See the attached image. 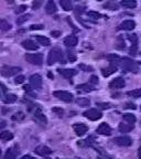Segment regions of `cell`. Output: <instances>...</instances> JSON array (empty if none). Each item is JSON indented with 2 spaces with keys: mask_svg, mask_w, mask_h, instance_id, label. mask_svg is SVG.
Masks as SVG:
<instances>
[{
  "mask_svg": "<svg viewBox=\"0 0 141 159\" xmlns=\"http://www.w3.org/2000/svg\"><path fill=\"white\" fill-rule=\"evenodd\" d=\"M20 159H35V158H33V157L30 156V155H25V156H22Z\"/></svg>",
  "mask_w": 141,
  "mask_h": 159,
  "instance_id": "obj_48",
  "label": "cell"
},
{
  "mask_svg": "<svg viewBox=\"0 0 141 159\" xmlns=\"http://www.w3.org/2000/svg\"><path fill=\"white\" fill-rule=\"evenodd\" d=\"M41 5V2H40V1H37V3H33V8H34V9H37V8H39V6Z\"/></svg>",
  "mask_w": 141,
  "mask_h": 159,
  "instance_id": "obj_49",
  "label": "cell"
},
{
  "mask_svg": "<svg viewBox=\"0 0 141 159\" xmlns=\"http://www.w3.org/2000/svg\"><path fill=\"white\" fill-rule=\"evenodd\" d=\"M127 95L130 97H134V98H139V97H141V89H132V91H129V92H127Z\"/></svg>",
  "mask_w": 141,
  "mask_h": 159,
  "instance_id": "obj_30",
  "label": "cell"
},
{
  "mask_svg": "<svg viewBox=\"0 0 141 159\" xmlns=\"http://www.w3.org/2000/svg\"><path fill=\"white\" fill-rule=\"evenodd\" d=\"M23 89H24V91H28V92H30V86H29V85H24V86H23Z\"/></svg>",
  "mask_w": 141,
  "mask_h": 159,
  "instance_id": "obj_50",
  "label": "cell"
},
{
  "mask_svg": "<svg viewBox=\"0 0 141 159\" xmlns=\"http://www.w3.org/2000/svg\"><path fill=\"white\" fill-rule=\"evenodd\" d=\"M35 39H37V43L41 45H43V47H49L50 45V39L46 37H44V35H37L35 37Z\"/></svg>",
  "mask_w": 141,
  "mask_h": 159,
  "instance_id": "obj_25",
  "label": "cell"
},
{
  "mask_svg": "<svg viewBox=\"0 0 141 159\" xmlns=\"http://www.w3.org/2000/svg\"><path fill=\"white\" fill-rule=\"evenodd\" d=\"M24 80H25V77L23 76V75H18L15 79V84H21V83L24 82Z\"/></svg>",
  "mask_w": 141,
  "mask_h": 159,
  "instance_id": "obj_37",
  "label": "cell"
},
{
  "mask_svg": "<svg viewBox=\"0 0 141 159\" xmlns=\"http://www.w3.org/2000/svg\"><path fill=\"white\" fill-rule=\"evenodd\" d=\"M124 120L128 123V124L134 125V123H136L137 118H136V116H134V115L130 114V113H127V114H124Z\"/></svg>",
  "mask_w": 141,
  "mask_h": 159,
  "instance_id": "obj_28",
  "label": "cell"
},
{
  "mask_svg": "<svg viewBox=\"0 0 141 159\" xmlns=\"http://www.w3.org/2000/svg\"><path fill=\"white\" fill-rule=\"evenodd\" d=\"M29 18H30V15L21 16V17H19L17 19V23H18V25H22V23H24L25 21H28V20H29Z\"/></svg>",
  "mask_w": 141,
  "mask_h": 159,
  "instance_id": "obj_33",
  "label": "cell"
},
{
  "mask_svg": "<svg viewBox=\"0 0 141 159\" xmlns=\"http://www.w3.org/2000/svg\"><path fill=\"white\" fill-rule=\"evenodd\" d=\"M79 69L84 70L85 72H90V71H93V67L92 66H87V65H84V64L79 65Z\"/></svg>",
  "mask_w": 141,
  "mask_h": 159,
  "instance_id": "obj_42",
  "label": "cell"
},
{
  "mask_svg": "<svg viewBox=\"0 0 141 159\" xmlns=\"http://www.w3.org/2000/svg\"><path fill=\"white\" fill-rule=\"evenodd\" d=\"M42 76L39 74H33L31 75V77H30V84H31V86L33 87V89H40L41 87H42Z\"/></svg>",
  "mask_w": 141,
  "mask_h": 159,
  "instance_id": "obj_8",
  "label": "cell"
},
{
  "mask_svg": "<svg viewBox=\"0 0 141 159\" xmlns=\"http://www.w3.org/2000/svg\"><path fill=\"white\" fill-rule=\"evenodd\" d=\"M10 29H11V25L8 21H6L3 19L0 20V30L1 31H9Z\"/></svg>",
  "mask_w": 141,
  "mask_h": 159,
  "instance_id": "obj_31",
  "label": "cell"
},
{
  "mask_svg": "<svg viewBox=\"0 0 141 159\" xmlns=\"http://www.w3.org/2000/svg\"><path fill=\"white\" fill-rule=\"evenodd\" d=\"M34 119L37 120V123H40V124H42V125H46V123H47L46 117H45V115L42 113V111H41V108H40V107L35 109Z\"/></svg>",
  "mask_w": 141,
  "mask_h": 159,
  "instance_id": "obj_13",
  "label": "cell"
},
{
  "mask_svg": "<svg viewBox=\"0 0 141 159\" xmlns=\"http://www.w3.org/2000/svg\"><path fill=\"white\" fill-rule=\"evenodd\" d=\"M118 129L120 130L121 133H129L131 132L132 129H134V125L132 124H128V123H120L118 126Z\"/></svg>",
  "mask_w": 141,
  "mask_h": 159,
  "instance_id": "obj_21",
  "label": "cell"
},
{
  "mask_svg": "<svg viewBox=\"0 0 141 159\" xmlns=\"http://www.w3.org/2000/svg\"><path fill=\"white\" fill-rule=\"evenodd\" d=\"M126 85V82L122 77H116L115 80H112V82L109 83V87L112 89H120Z\"/></svg>",
  "mask_w": 141,
  "mask_h": 159,
  "instance_id": "obj_11",
  "label": "cell"
},
{
  "mask_svg": "<svg viewBox=\"0 0 141 159\" xmlns=\"http://www.w3.org/2000/svg\"><path fill=\"white\" fill-rule=\"evenodd\" d=\"M83 116L88 118L89 120H98L103 117L102 112H99L98 109L96 108H90V109H87L83 113Z\"/></svg>",
  "mask_w": 141,
  "mask_h": 159,
  "instance_id": "obj_2",
  "label": "cell"
},
{
  "mask_svg": "<svg viewBox=\"0 0 141 159\" xmlns=\"http://www.w3.org/2000/svg\"><path fill=\"white\" fill-rule=\"evenodd\" d=\"M105 8H107L109 10H118L119 5L117 2H115V1H109V2H107L105 5Z\"/></svg>",
  "mask_w": 141,
  "mask_h": 159,
  "instance_id": "obj_32",
  "label": "cell"
},
{
  "mask_svg": "<svg viewBox=\"0 0 141 159\" xmlns=\"http://www.w3.org/2000/svg\"><path fill=\"white\" fill-rule=\"evenodd\" d=\"M97 159H105L104 157H99V158H97Z\"/></svg>",
  "mask_w": 141,
  "mask_h": 159,
  "instance_id": "obj_52",
  "label": "cell"
},
{
  "mask_svg": "<svg viewBox=\"0 0 141 159\" xmlns=\"http://www.w3.org/2000/svg\"><path fill=\"white\" fill-rule=\"evenodd\" d=\"M138 157H139V159H141V147L139 148V150H138Z\"/></svg>",
  "mask_w": 141,
  "mask_h": 159,
  "instance_id": "obj_51",
  "label": "cell"
},
{
  "mask_svg": "<svg viewBox=\"0 0 141 159\" xmlns=\"http://www.w3.org/2000/svg\"><path fill=\"white\" fill-rule=\"evenodd\" d=\"M97 1H103V0H97Z\"/></svg>",
  "mask_w": 141,
  "mask_h": 159,
  "instance_id": "obj_54",
  "label": "cell"
},
{
  "mask_svg": "<svg viewBox=\"0 0 141 159\" xmlns=\"http://www.w3.org/2000/svg\"><path fill=\"white\" fill-rule=\"evenodd\" d=\"M90 84H93V85L98 84V77L95 76V75H93V76L90 77Z\"/></svg>",
  "mask_w": 141,
  "mask_h": 159,
  "instance_id": "obj_44",
  "label": "cell"
},
{
  "mask_svg": "<svg viewBox=\"0 0 141 159\" xmlns=\"http://www.w3.org/2000/svg\"><path fill=\"white\" fill-rule=\"evenodd\" d=\"M21 44L25 50H30V51H37L39 49V47L33 42L32 40H24V41H22Z\"/></svg>",
  "mask_w": 141,
  "mask_h": 159,
  "instance_id": "obj_18",
  "label": "cell"
},
{
  "mask_svg": "<svg viewBox=\"0 0 141 159\" xmlns=\"http://www.w3.org/2000/svg\"><path fill=\"white\" fill-rule=\"evenodd\" d=\"M17 150H15L13 148H10L7 150V152H6L5 155V159H15V157H17Z\"/></svg>",
  "mask_w": 141,
  "mask_h": 159,
  "instance_id": "obj_29",
  "label": "cell"
},
{
  "mask_svg": "<svg viewBox=\"0 0 141 159\" xmlns=\"http://www.w3.org/2000/svg\"><path fill=\"white\" fill-rule=\"evenodd\" d=\"M35 154H37L39 156H42V157H46L49 155L52 154V150L49 148L47 146H44V145H41V146H37V148L34 149Z\"/></svg>",
  "mask_w": 141,
  "mask_h": 159,
  "instance_id": "obj_12",
  "label": "cell"
},
{
  "mask_svg": "<svg viewBox=\"0 0 141 159\" xmlns=\"http://www.w3.org/2000/svg\"><path fill=\"white\" fill-rule=\"evenodd\" d=\"M96 133L98 135H103V136H109V135H112V128L107 123H102L97 127Z\"/></svg>",
  "mask_w": 141,
  "mask_h": 159,
  "instance_id": "obj_9",
  "label": "cell"
},
{
  "mask_svg": "<svg viewBox=\"0 0 141 159\" xmlns=\"http://www.w3.org/2000/svg\"><path fill=\"white\" fill-rule=\"evenodd\" d=\"M75 102L81 107H86L90 105V101H89V98H87V97H77Z\"/></svg>",
  "mask_w": 141,
  "mask_h": 159,
  "instance_id": "obj_23",
  "label": "cell"
},
{
  "mask_svg": "<svg viewBox=\"0 0 141 159\" xmlns=\"http://www.w3.org/2000/svg\"><path fill=\"white\" fill-rule=\"evenodd\" d=\"M122 69L126 70V71H130V72H137L138 71V65L132 60L128 59V57H124V60H122Z\"/></svg>",
  "mask_w": 141,
  "mask_h": 159,
  "instance_id": "obj_6",
  "label": "cell"
},
{
  "mask_svg": "<svg viewBox=\"0 0 141 159\" xmlns=\"http://www.w3.org/2000/svg\"><path fill=\"white\" fill-rule=\"evenodd\" d=\"M73 129L74 132L76 133L77 136H83L88 132V126L83 123H76V124L73 125Z\"/></svg>",
  "mask_w": 141,
  "mask_h": 159,
  "instance_id": "obj_10",
  "label": "cell"
},
{
  "mask_svg": "<svg viewBox=\"0 0 141 159\" xmlns=\"http://www.w3.org/2000/svg\"><path fill=\"white\" fill-rule=\"evenodd\" d=\"M87 16H88L89 18H93V19H99V18L102 17V15L99 12H97V11H88Z\"/></svg>",
  "mask_w": 141,
  "mask_h": 159,
  "instance_id": "obj_35",
  "label": "cell"
},
{
  "mask_svg": "<svg viewBox=\"0 0 141 159\" xmlns=\"http://www.w3.org/2000/svg\"><path fill=\"white\" fill-rule=\"evenodd\" d=\"M97 106L103 109H107L110 107V104H109V103H97Z\"/></svg>",
  "mask_w": 141,
  "mask_h": 159,
  "instance_id": "obj_41",
  "label": "cell"
},
{
  "mask_svg": "<svg viewBox=\"0 0 141 159\" xmlns=\"http://www.w3.org/2000/svg\"><path fill=\"white\" fill-rule=\"evenodd\" d=\"M126 107H127V108H130V109H136L137 108V106L134 104V103H127Z\"/></svg>",
  "mask_w": 141,
  "mask_h": 159,
  "instance_id": "obj_46",
  "label": "cell"
},
{
  "mask_svg": "<svg viewBox=\"0 0 141 159\" xmlns=\"http://www.w3.org/2000/svg\"><path fill=\"white\" fill-rule=\"evenodd\" d=\"M15 101H17V95H15V94H6L5 96H3V102H5L6 104H12Z\"/></svg>",
  "mask_w": 141,
  "mask_h": 159,
  "instance_id": "obj_27",
  "label": "cell"
},
{
  "mask_svg": "<svg viewBox=\"0 0 141 159\" xmlns=\"http://www.w3.org/2000/svg\"><path fill=\"white\" fill-rule=\"evenodd\" d=\"M59 71V73L62 76H64L65 79H71V77H73L74 75H76V71L75 70H72V69H59L57 70Z\"/></svg>",
  "mask_w": 141,
  "mask_h": 159,
  "instance_id": "obj_17",
  "label": "cell"
},
{
  "mask_svg": "<svg viewBox=\"0 0 141 159\" xmlns=\"http://www.w3.org/2000/svg\"><path fill=\"white\" fill-rule=\"evenodd\" d=\"M45 11H46V13H49V15H53V13H55L57 11L56 5H55V2L53 0L47 1V3L45 5Z\"/></svg>",
  "mask_w": 141,
  "mask_h": 159,
  "instance_id": "obj_20",
  "label": "cell"
},
{
  "mask_svg": "<svg viewBox=\"0 0 141 159\" xmlns=\"http://www.w3.org/2000/svg\"><path fill=\"white\" fill-rule=\"evenodd\" d=\"M77 91L78 92H83V93H89V92H93L95 89V86L90 83H85V84H79L76 86Z\"/></svg>",
  "mask_w": 141,
  "mask_h": 159,
  "instance_id": "obj_15",
  "label": "cell"
},
{
  "mask_svg": "<svg viewBox=\"0 0 141 159\" xmlns=\"http://www.w3.org/2000/svg\"><path fill=\"white\" fill-rule=\"evenodd\" d=\"M25 60L33 65H41L43 63V55L41 53H32L25 55Z\"/></svg>",
  "mask_w": 141,
  "mask_h": 159,
  "instance_id": "obj_4",
  "label": "cell"
},
{
  "mask_svg": "<svg viewBox=\"0 0 141 159\" xmlns=\"http://www.w3.org/2000/svg\"><path fill=\"white\" fill-rule=\"evenodd\" d=\"M106 59L107 60H109L112 63H114L115 61H119L120 60V57H119V55H117V54H108V55H106Z\"/></svg>",
  "mask_w": 141,
  "mask_h": 159,
  "instance_id": "obj_34",
  "label": "cell"
},
{
  "mask_svg": "<svg viewBox=\"0 0 141 159\" xmlns=\"http://www.w3.org/2000/svg\"><path fill=\"white\" fill-rule=\"evenodd\" d=\"M112 142L115 143L116 145L120 147H129L131 146L132 140L129 136H120V137H115Z\"/></svg>",
  "mask_w": 141,
  "mask_h": 159,
  "instance_id": "obj_7",
  "label": "cell"
},
{
  "mask_svg": "<svg viewBox=\"0 0 141 159\" xmlns=\"http://www.w3.org/2000/svg\"><path fill=\"white\" fill-rule=\"evenodd\" d=\"M52 35H54L55 38H57L59 37V35H61V32H59V31H52Z\"/></svg>",
  "mask_w": 141,
  "mask_h": 159,
  "instance_id": "obj_47",
  "label": "cell"
},
{
  "mask_svg": "<svg viewBox=\"0 0 141 159\" xmlns=\"http://www.w3.org/2000/svg\"><path fill=\"white\" fill-rule=\"evenodd\" d=\"M128 39L131 41L132 44H137V43H138V38H137V34H130L128 37Z\"/></svg>",
  "mask_w": 141,
  "mask_h": 159,
  "instance_id": "obj_39",
  "label": "cell"
},
{
  "mask_svg": "<svg viewBox=\"0 0 141 159\" xmlns=\"http://www.w3.org/2000/svg\"><path fill=\"white\" fill-rule=\"evenodd\" d=\"M115 72H117V65H115V64H110L108 67H105V69L102 70V74H103V76H105V77L114 74Z\"/></svg>",
  "mask_w": 141,
  "mask_h": 159,
  "instance_id": "obj_19",
  "label": "cell"
},
{
  "mask_svg": "<svg viewBox=\"0 0 141 159\" xmlns=\"http://www.w3.org/2000/svg\"><path fill=\"white\" fill-rule=\"evenodd\" d=\"M6 126H7V123H6V120H5V119H2V118H0V129L5 128Z\"/></svg>",
  "mask_w": 141,
  "mask_h": 159,
  "instance_id": "obj_45",
  "label": "cell"
},
{
  "mask_svg": "<svg viewBox=\"0 0 141 159\" xmlns=\"http://www.w3.org/2000/svg\"><path fill=\"white\" fill-rule=\"evenodd\" d=\"M23 118H24V115H23V113H21V112L17 113V114H15L12 116L13 120H22Z\"/></svg>",
  "mask_w": 141,
  "mask_h": 159,
  "instance_id": "obj_36",
  "label": "cell"
},
{
  "mask_svg": "<svg viewBox=\"0 0 141 159\" xmlns=\"http://www.w3.org/2000/svg\"><path fill=\"white\" fill-rule=\"evenodd\" d=\"M45 159H51V158H45Z\"/></svg>",
  "mask_w": 141,
  "mask_h": 159,
  "instance_id": "obj_55",
  "label": "cell"
},
{
  "mask_svg": "<svg viewBox=\"0 0 141 159\" xmlns=\"http://www.w3.org/2000/svg\"><path fill=\"white\" fill-rule=\"evenodd\" d=\"M63 57V52L62 50L59 49V48H54L50 51L49 57H47V64L53 65L54 63H56L57 61H61Z\"/></svg>",
  "mask_w": 141,
  "mask_h": 159,
  "instance_id": "obj_1",
  "label": "cell"
},
{
  "mask_svg": "<svg viewBox=\"0 0 141 159\" xmlns=\"http://www.w3.org/2000/svg\"><path fill=\"white\" fill-rule=\"evenodd\" d=\"M120 5L127 9H134L137 7V1L136 0H121Z\"/></svg>",
  "mask_w": 141,
  "mask_h": 159,
  "instance_id": "obj_22",
  "label": "cell"
},
{
  "mask_svg": "<svg viewBox=\"0 0 141 159\" xmlns=\"http://www.w3.org/2000/svg\"><path fill=\"white\" fill-rule=\"evenodd\" d=\"M44 25H32L30 27V30H42Z\"/></svg>",
  "mask_w": 141,
  "mask_h": 159,
  "instance_id": "obj_43",
  "label": "cell"
},
{
  "mask_svg": "<svg viewBox=\"0 0 141 159\" xmlns=\"http://www.w3.org/2000/svg\"><path fill=\"white\" fill-rule=\"evenodd\" d=\"M12 138H13L12 133L8 132V130L0 133V140H2V142H9V140H11Z\"/></svg>",
  "mask_w": 141,
  "mask_h": 159,
  "instance_id": "obj_26",
  "label": "cell"
},
{
  "mask_svg": "<svg viewBox=\"0 0 141 159\" xmlns=\"http://www.w3.org/2000/svg\"><path fill=\"white\" fill-rule=\"evenodd\" d=\"M77 42H78V39H77V38L75 37V35H73V34L68 35V37H66L64 39V44L66 45V47H68V48L76 47Z\"/></svg>",
  "mask_w": 141,
  "mask_h": 159,
  "instance_id": "obj_16",
  "label": "cell"
},
{
  "mask_svg": "<svg viewBox=\"0 0 141 159\" xmlns=\"http://www.w3.org/2000/svg\"><path fill=\"white\" fill-rule=\"evenodd\" d=\"M27 9H28L27 6H25V5H21V6H19V7H18L17 10H15V13H22V12H24Z\"/></svg>",
  "mask_w": 141,
  "mask_h": 159,
  "instance_id": "obj_38",
  "label": "cell"
},
{
  "mask_svg": "<svg viewBox=\"0 0 141 159\" xmlns=\"http://www.w3.org/2000/svg\"><path fill=\"white\" fill-rule=\"evenodd\" d=\"M136 28V22L134 20H125L119 25V29L120 30H126V31H130Z\"/></svg>",
  "mask_w": 141,
  "mask_h": 159,
  "instance_id": "obj_14",
  "label": "cell"
},
{
  "mask_svg": "<svg viewBox=\"0 0 141 159\" xmlns=\"http://www.w3.org/2000/svg\"><path fill=\"white\" fill-rule=\"evenodd\" d=\"M0 156H1V149H0Z\"/></svg>",
  "mask_w": 141,
  "mask_h": 159,
  "instance_id": "obj_53",
  "label": "cell"
},
{
  "mask_svg": "<svg viewBox=\"0 0 141 159\" xmlns=\"http://www.w3.org/2000/svg\"><path fill=\"white\" fill-rule=\"evenodd\" d=\"M53 95L55 97H57L59 99L66 103L73 102V99H74V96H73L72 93L66 92V91H55V92H53Z\"/></svg>",
  "mask_w": 141,
  "mask_h": 159,
  "instance_id": "obj_3",
  "label": "cell"
},
{
  "mask_svg": "<svg viewBox=\"0 0 141 159\" xmlns=\"http://www.w3.org/2000/svg\"><path fill=\"white\" fill-rule=\"evenodd\" d=\"M21 71V67H17V66H2L0 70V73L1 75L5 77H10L12 75H15Z\"/></svg>",
  "mask_w": 141,
  "mask_h": 159,
  "instance_id": "obj_5",
  "label": "cell"
},
{
  "mask_svg": "<svg viewBox=\"0 0 141 159\" xmlns=\"http://www.w3.org/2000/svg\"><path fill=\"white\" fill-rule=\"evenodd\" d=\"M59 5L64 11H71L73 9V5L71 0H59Z\"/></svg>",
  "mask_w": 141,
  "mask_h": 159,
  "instance_id": "obj_24",
  "label": "cell"
},
{
  "mask_svg": "<svg viewBox=\"0 0 141 159\" xmlns=\"http://www.w3.org/2000/svg\"><path fill=\"white\" fill-rule=\"evenodd\" d=\"M6 92H7V87H6L3 84H1V83H0V97L5 96Z\"/></svg>",
  "mask_w": 141,
  "mask_h": 159,
  "instance_id": "obj_40",
  "label": "cell"
}]
</instances>
